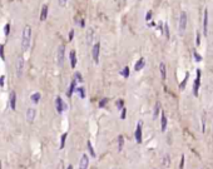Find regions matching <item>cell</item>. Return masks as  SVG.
Wrapping results in <instances>:
<instances>
[{
  "mask_svg": "<svg viewBox=\"0 0 213 169\" xmlns=\"http://www.w3.org/2000/svg\"><path fill=\"white\" fill-rule=\"evenodd\" d=\"M30 43H32V28L30 25H25L21 34V50L27 51L30 48Z\"/></svg>",
  "mask_w": 213,
  "mask_h": 169,
  "instance_id": "1",
  "label": "cell"
},
{
  "mask_svg": "<svg viewBox=\"0 0 213 169\" xmlns=\"http://www.w3.org/2000/svg\"><path fill=\"white\" fill-rule=\"evenodd\" d=\"M24 68H25V59H24L23 54H20L18 57L16 62H15V74L18 78H21L24 74Z\"/></svg>",
  "mask_w": 213,
  "mask_h": 169,
  "instance_id": "2",
  "label": "cell"
},
{
  "mask_svg": "<svg viewBox=\"0 0 213 169\" xmlns=\"http://www.w3.org/2000/svg\"><path fill=\"white\" fill-rule=\"evenodd\" d=\"M187 13L186 11H182L181 15H179V21H178V33L181 35H183L186 33V28H187Z\"/></svg>",
  "mask_w": 213,
  "mask_h": 169,
  "instance_id": "3",
  "label": "cell"
},
{
  "mask_svg": "<svg viewBox=\"0 0 213 169\" xmlns=\"http://www.w3.org/2000/svg\"><path fill=\"white\" fill-rule=\"evenodd\" d=\"M64 59H65V46L62 44L58 46V50H57V63L59 66H63Z\"/></svg>",
  "mask_w": 213,
  "mask_h": 169,
  "instance_id": "4",
  "label": "cell"
},
{
  "mask_svg": "<svg viewBox=\"0 0 213 169\" xmlns=\"http://www.w3.org/2000/svg\"><path fill=\"white\" fill-rule=\"evenodd\" d=\"M99 53H100V43H95L92 48V57H93L94 63L99 62Z\"/></svg>",
  "mask_w": 213,
  "mask_h": 169,
  "instance_id": "5",
  "label": "cell"
},
{
  "mask_svg": "<svg viewBox=\"0 0 213 169\" xmlns=\"http://www.w3.org/2000/svg\"><path fill=\"white\" fill-rule=\"evenodd\" d=\"M55 108H57V112L59 114H62L66 109V104L64 103L63 99L60 98V96H57V99H55Z\"/></svg>",
  "mask_w": 213,
  "mask_h": 169,
  "instance_id": "6",
  "label": "cell"
},
{
  "mask_svg": "<svg viewBox=\"0 0 213 169\" xmlns=\"http://www.w3.org/2000/svg\"><path fill=\"white\" fill-rule=\"evenodd\" d=\"M199 85H200V70L197 69V76H196V82H194V85H193V94L194 95H198V90H199Z\"/></svg>",
  "mask_w": 213,
  "mask_h": 169,
  "instance_id": "7",
  "label": "cell"
},
{
  "mask_svg": "<svg viewBox=\"0 0 213 169\" xmlns=\"http://www.w3.org/2000/svg\"><path fill=\"white\" fill-rule=\"evenodd\" d=\"M203 34L204 37L208 35V10L204 9L203 13Z\"/></svg>",
  "mask_w": 213,
  "mask_h": 169,
  "instance_id": "8",
  "label": "cell"
},
{
  "mask_svg": "<svg viewBox=\"0 0 213 169\" xmlns=\"http://www.w3.org/2000/svg\"><path fill=\"white\" fill-rule=\"evenodd\" d=\"M9 105L11 110H16V94L15 92H10L9 94Z\"/></svg>",
  "mask_w": 213,
  "mask_h": 169,
  "instance_id": "9",
  "label": "cell"
},
{
  "mask_svg": "<svg viewBox=\"0 0 213 169\" xmlns=\"http://www.w3.org/2000/svg\"><path fill=\"white\" fill-rule=\"evenodd\" d=\"M89 165V158L87 154H83L82 158H80V162H79V169H87Z\"/></svg>",
  "mask_w": 213,
  "mask_h": 169,
  "instance_id": "10",
  "label": "cell"
},
{
  "mask_svg": "<svg viewBox=\"0 0 213 169\" xmlns=\"http://www.w3.org/2000/svg\"><path fill=\"white\" fill-rule=\"evenodd\" d=\"M35 117H36V110L34 109V108H29V109L27 110V120L29 123H33Z\"/></svg>",
  "mask_w": 213,
  "mask_h": 169,
  "instance_id": "11",
  "label": "cell"
},
{
  "mask_svg": "<svg viewBox=\"0 0 213 169\" xmlns=\"http://www.w3.org/2000/svg\"><path fill=\"white\" fill-rule=\"evenodd\" d=\"M134 135H136V140H137V143L141 144V143H142V123H141V122H139V123L137 124V129H136Z\"/></svg>",
  "mask_w": 213,
  "mask_h": 169,
  "instance_id": "12",
  "label": "cell"
},
{
  "mask_svg": "<svg viewBox=\"0 0 213 169\" xmlns=\"http://www.w3.org/2000/svg\"><path fill=\"white\" fill-rule=\"evenodd\" d=\"M77 79L75 78H73V80L70 83V85H69V90H68V93H66V95L68 96H71V94L74 93V90H77Z\"/></svg>",
  "mask_w": 213,
  "mask_h": 169,
  "instance_id": "13",
  "label": "cell"
},
{
  "mask_svg": "<svg viewBox=\"0 0 213 169\" xmlns=\"http://www.w3.org/2000/svg\"><path fill=\"white\" fill-rule=\"evenodd\" d=\"M93 38H94V30L90 28V29H88V32H87V44L88 45H92Z\"/></svg>",
  "mask_w": 213,
  "mask_h": 169,
  "instance_id": "14",
  "label": "cell"
},
{
  "mask_svg": "<svg viewBox=\"0 0 213 169\" xmlns=\"http://www.w3.org/2000/svg\"><path fill=\"white\" fill-rule=\"evenodd\" d=\"M69 59H70V65L71 68H75L77 65V53L74 50H71L70 54H69Z\"/></svg>",
  "mask_w": 213,
  "mask_h": 169,
  "instance_id": "15",
  "label": "cell"
},
{
  "mask_svg": "<svg viewBox=\"0 0 213 169\" xmlns=\"http://www.w3.org/2000/svg\"><path fill=\"white\" fill-rule=\"evenodd\" d=\"M144 65H145V60H144V58H141V59H139L138 62L136 63V65H134V70H136V71H139L141 69L144 68Z\"/></svg>",
  "mask_w": 213,
  "mask_h": 169,
  "instance_id": "16",
  "label": "cell"
},
{
  "mask_svg": "<svg viewBox=\"0 0 213 169\" xmlns=\"http://www.w3.org/2000/svg\"><path fill=\"white\" fill-rule=\"evenodd\" d=\"M46 18H48V5H43L41 13H40V20L44 21V20H46Z\"/></svg>",
  "mask_w": 213,
  "mask_h": 169,
  "instance_id": "17",
  "label": "cell"
},
{
  "mask_svg": "<svg viewBox=\"0 0 213 169\" xmlns=\"http://www.w3.org/2000/svg\"><path fill=\"white\" fill-rule=\"evenodd\" d=\"M161 128H162V132L167 129V117L163 112H162V117H161Z\"/></svg>",
  "mask_w": 213,
  "mask_h": 169,
  "instance_id": "18",
  "label": "cell"
},
{
  "mask_svg": "<svg viewBox=\"0 0 213 169\" xmlns=\"http://www.w3.org/2000/svg\"><path fill=\"white\" fill-rule=\"evenodd\" d=\"M159 71H161L162 79L164 80V79L167 78V68H166V64H164V63H161V65H159Z\"/></svg>",
  "mask_w": 213,
  "mask_h": 169,
  "instance_id": "19",
  "label": "cell"
},
{
  "mask_svg": "<svg viewBox=\"0 0 213 169\" xmlns=\"http://www.w3.org/2000/svg\"><path fill=\"white\" fill-rule=\"evenodd\" d=\"M159 112H161V103L157 101L156 105H154V109H153V119H157L158 115H159Z\"/></svg>",
  "mask_w": 213,
  "mask_h": 169,
  "instance_id": "20",
  "label": "cell"
},
{
  "mask_svg": "<svg viewBox=\"0 0 213 169\" xmlns=\"http://www.w3.org/2000/svg\"><path fill=\"white\" fill-rule=\"evenodd\" d=\"M169 164H170V157H169L168 154H166V155L163 157V159H162V165H163L164 168H168Z\"/></svg>",
  "mask_w": 213,
  "mask_h": 169,
  "instance_id": "21",
  "label": "cell"
},
{
  "mask_svg": "<svg viewBox=\"0 0 213 169\" xmlns=\"http://www.w3.org/2000/svg\"><path fill=\"white\" fill-rule=\"evenodd\" d=\"M40 98H41L40 93H34V94H32V96H30V99H32V101L34 104H38L40 101Z\"/></svg>",
  "mask_w": 213,
  "mask_h": 169,
  "instance_id": "22",
  "label": "cell"
},
{
  "mask_svg": "<svg viewBox=\"0 0 213 169\" xmlns=\"http://www.w3.org/2000/svg\"><path fill=\"white\" fill-rule=\"evenodd\" d=\"M123 145H124V137L123 135H119L118 137V150H119V152H122Z\"/></svg>",
  "mask_w": 213,
  "mask_h": 169,
  "instance_id": "23",
  "label": "cell"
},
{
  "mask_svg": "<svg viewBox=\"0 0 213 169\" xmlns=\"http://www.w3.org/2000/svg\"><path fill=\"white\" fill-rule=\"evenodd\" d=\"M87 147H88V150H89V153L92 154V157L93 158H95L97 157V154H95V152H94V148H93V145H92V142H87Z\"/></svg>",
  "mask_w": 213,
  "mask_h": 169,
  "instance_id": "24",
  "label": "cell"
},
{
  "mask_svg": "<svg viewBox=\"0 0 213 169\" xmlns=\"http://www.w3.org/2000/svg\"><path fill=\"white\" fill-rule=\"evenodd\" d=\"M66 137H68V133H64V134H63L62 137H60V145H59V149H63V148H64Z\"/></svg>",
  "mask_w": 213,
  "mask_h": 169,
  "instance_id": "25",
  "label": "cell"
},
{
  "mask_svg": "<svg viewBox=\"0 0 213 169\" xmlns=\"http://www.w3.org/2000/svg\"><path fill=\"white\" fill-rule=\"evenodd\" d=\"M188 78H189V74H188V73H186V76H184L183 82H182V83L179 84V89H181V90H183V89L186 88V85H187V82H188Z\"/></svg>",
  "mask_w": 213,
  "mask_h": 169,
  "instance_id": "26",
  "label": "cell"
},
{
  "mask_svg": "<svg viewBox=\"0 0 213 169\" xmlns=\"http://www.w3.org/2000/svg\"><path fill=\"white\" fill-rule=\"evenodd\" d=\"M77 92H78V94H79V96H80V98H85V89H84L83 87L77 88Z\"/></svg>",
  "mask_w": 213,
  "mask_h": 169,
  "instance_id": "27",
  "label": "cell"
},
{
  "mask_svg": "<svg viewBox=\"0 0 213 169\" xmlns=\"http://www.w3.org/2000/svg\"><path fill=\"white\" fill-rule=\"evenodd\" d=\"M9 33H10V24H9V23H7V24H5V26H4V34L8 37Z\"/></svg>",
  "mask_w": 213,
  "mask_h": 169,
  "instance_id": "28",
  "label": "cell"
},
{
  "mask_svg": "<svg viewBox=\"0 0 213 169\" xmlns=\"http://www.w3.org/2000/svg\"><path fill=\"white\" fill-rule=\"evenodd\" d=\"M122 75H123L124 78L129 76V68H128V66H125V68L123 69V71H122Z\"/></svg>",
  "mask_w": 213,
  "mask_h": 169,
  "instance_id": "29",
  "label": "cell"
},
{
  "mask_svg": "<svg viewBox=\"0 0 213 169\" xmlns=\"http://www.w3.org/2000/svg\"><path fill=\"white\" fill-rule=\"evenodd\" d=\"M74 78L77 79V82H78V83H83V76L80 75V73H78V71H77L75 75H74Z\"/></svg>",
  "mask_w": 213,
  "mask_h": 169,
  "instance_id": "30",
  "label": "cell"
},
{
  "mask_svg": "<svg viewBox=\"0 0 213 169\" xmlns=\"http://www.w3.org/2000/svg\"><path fill=\"white\" fill-rule=\"evenodd\" d=\"M0 58L1 60H5V55H4V45L0 44Z\"/></svg>",
  "mask_w": 213,
  "mask_h": 169,
  "instance_id": "31",
  "label": "cell"
},
{
  "mask_svg": "<svg viewBox=\"0 0 213 169\" xmlns=\"http://www.w3.org/2000/svg\"><path fill=\"white\" fill-rule=\"evenodd\" d=\"M66 3H68V0H58L59 7H62V8H65V7H66Z\"/></svg>",
  "mask_w": 213,
  "mask_h": 169,
  "instance_id": "32",
  "label": "cell"
},
{
  "mask_svg": "<svg viewBox=\"0 0 213 169\" xmlns=\"http://www.w3.org/2000/svg\"><path fill=\"white\" fill-rule=\"evenodd\" d=\"M123 105H124V101L123 100H122V99L117 100V108H118V109H123Z\"/></svg>",
  "mask_w": 213,
  "mask_h": 169,
  "instance_id": "33",
  "label": "cell"
},
{
  "mask_svg": "<svg viewBox=\"0 0 213 169\" xmlns=\"http://www.w3.org/2000/svg\"><path fill=\"white\" fill-rule=\"evenodd\" d=\"M164 33H166V38L169 39V28L167 24H164Z\"/></svg>",
  "mask_w": 213,
  "mask_h": 169,
  "instance_id": "34",
  "label": "cell"
},
{
  "mask_svg": "<svg viewBox=\"0 0 213 169\" xmlns=\"http://www.w3.org/2000/svg\"><path fill=\"white\" fill-rule=\"evenodd\" d=\"M125 115H127V109H125V108H123V109H122V113H120V119L124 120V119H125Z\"/></svg>",
  "mask_w": 213,
  "mask_h": 169,
  "instance_id": "35",
  "label": "cell"
},
{
  "mask_svg": "<svg viewBox=\"0 0 213 169\" xmlns=\"http://www.w3.org/2000/svg\"><path fill=\"white\" fill-rule=\"evenodd\" d=\"M193 55H194V58H196V62H200V60H202V57H200L197 51H193Z\"/></svg>",
  "mask_w": 213,
  "mask_h": 169,
  "instance_id": "36",
  "label": "cell"
},
{
  "mask_svg": "<svg viewBox=\"0 0 213 169\" xmlns=\"http://www.w3.org/2000/svg\"><path fill=\"white\" fill-rule=\"evenodd\" d=\"M152 15H153V13H152V10H149L147 14H145V21H149L150 20V18H152Z\"/></svg>",
  "mask_w": 213,
  "mask_h": 169,
  "instance_id": "37",
  "label": "cell"
},
{
  "mask_svg": "<svg viewBox=\"0 0 213 169\" xmlns=\"http://www.w3.org/2000/svg\"><path fill=\"white\" fill-rule=\"evenodd\" d=\"M184 168V155H182L181 162H179V169H183Z\"/></svg>",
  "mask_w": 213,
  "mask_h": 169,
  "instance_id": "38",
  "label": "cell"
},
{
  "mask_svg": "<svg viewBox=\"0 0 213 169\" xmlns=\"http://www.w3.org/2000/svg\"><path fill=\"white\" fill-rule=\"evenodd\" d=\"M107 103H108V99H107V98H104L103 100H100V101H99V107H100V108L105 107V104H107Z\"/></svg>",
  "mask_w": 213,
  "mask_h": 169,
  "instance_id": "39",
  "label": "cell"
},
{
  "mask_svg": "<svg viewBox=\"0 0 213 169\" xmlns=\"http://www.w3.org/2000/svg\"><path fill=\"white\" fill-rule=\"evenodd\" d=\"M204 122H206V114H202V132L204 133Z\"/></svg>",
  "mask_w": 213,
  "mask_h": 169,
  "instance_id": "40",
  "label": "cell"
},
{
  "mask_svg": "<svg viewBox=\"0 0 213 169\" xmlns=\"http://www.w3.org/2000/svg\"><path fill=\"white\" fill-rule=\"evenodd\" d=\"M73 38H74V30H70V32H69V41H71L73 40Z\"/></svg>",
  "mask_w": 213,
  "mask_h": 169,
  "instance_id": "41",
  "label": "cell"
},
{
  "mask_svg": "<svg viewBox=\"0 0 213 169\" xmlns=\"http://www.w3.org/2000/svg\"><path fill=\"white\" fill-rule=\"evenodd\" d=\"M196 44H197V45H199V44H200V34H199V33H197V40H196Z\"/></svg>",
  "mask_w": 213,
  "mask_h": 169,
  "instance_id": "42",
  "label": "cell"
},
{
  "mask_svg": "<svg viewBox=\"0 0 213 169\" xmlns=\"http://www.w3.org/2000/svg\"><path fill=\"white\" fill-rule=\"evenodd\" d=\"M4 79H5V76H4V75L0 76V87H4Z\"/></svg>",
  "mask_w": 213,
  "mask_h": 169,
  "instance_id": "43",
  "label": "cell"
},
{
  "mask_svg": "<svg viewBox=\"0 0 213 169\" xmlns=\"http://www.w3.org/2000/svg\"><path fill=\"white\" fill-rule=\"evenodd\" d=\"M212 138H213V110H212Z\"/></svg>",
  "mask_w": 213,
  "mask_h": 169,
  "instance_id": "44",
  "label": "cell"
},
{
  "mask_svg": "<svg viewBox=\"0 0 213 169\" xmlns=\"http://www.w3.org/2000/svg\"><path fill=\"white\" fill-rule=\"evenodd\" d=\"M66 169H73V167H71V165H69V167H68V168H66Z\"/></svg>",
  "mask_w": 213,
  "mask_h": 169,
  "instance_id": "45",
  "label": "cell"
},
{
  "mask_svg": "<svg viewBox=\"0 0 213 169\" xmlns=\"http://www.w3.org/2000/svg\"><path fill=\"white\" fill-rule=\"evenodd\" d=\"M0 169H1V162H0Z\"/></svg>",
  "mask_w": 213,
  "mask_h": 169,
  "instance_id": "46",
  "label": "cell"
}]
</instances>
